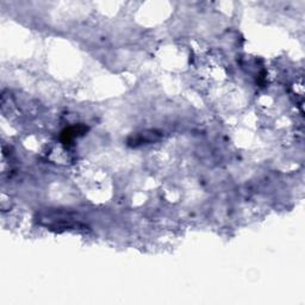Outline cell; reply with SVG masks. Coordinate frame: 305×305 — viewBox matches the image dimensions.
I'll use <instances>...</instances> for the list:
<instances>
[{"instance_id": "1", "label": "cell", "mask_w": 305, "mask_h": 305, "mask_svg": "<svg viewBox=\"0 0 305 305\" xmlns=\"http://www.w3.org/2000/svg\"><path fill=\"white\" fill-rule=\"evenodd\" d=\"M38 222L43 226L50 228L56 232H63L70 229H86L81 222L76 220L75 216L69 212L62 211H47L40 215Z\"/></svg>"}, {"instance_id": "2", "label": "cell", "mask_w": 305, "mask_h": 305, "mask_svg": "<svg viewBox=\"0 0 305 305\" xmlns=\"http://www.w3.org/2000/svg\"><path fill=\"white\" fill-rule=\"evenodd\" d=\"M161 137V135L158 134L155 131H144L138 134L137 136H132L129 140V144L132 147L140 146V144L149 143V142H154Z\"/></svg>"}, {"instance_id": "3", "label": "cell", "mask_w": 305, "mask_h": 305, "mask_svg": "<svg viewBox=\"0 0 305 305\" xmlns=\"http://www.w3.org/2000/svg\"><path fill=\"white\" fill-rule=\"evenodd\" d=\"M86 130H87V128H85V126H73V128L64 130L63 134H62V138H63V142H70L73 140V138H75L78 135L84 134Z\"/></svg>"}]
</instances>
